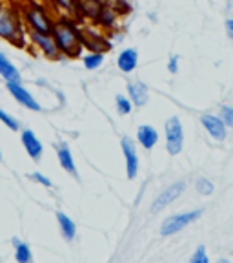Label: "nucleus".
Here are the masks:
<instances>
[{
  "label": "nucleus",
  "instance_id": "8",
  "mask_svg": "<svg viewBox=\"0 0 233 263\" xmlns=\"http://www.w3.org/2000/svg\"><path fill=\"white\" fill-rule=\"evenodd\" d=\"M120 146H122L124 157H126V176H128V179H135L137 174H139V156H137L135 143H133L130 137H122Z\"/></svg>",
  "mask_w": 233,
  "mask_h": 263
},
{
  "label": "nucleus",
  "instance_id": "21",
  "mask_svg": "<svg viewBox=\"0 0 233 263\" xmlns=\"http://www.w3.org/2000/svg\"><path fill=\"white\" fill-rule=\"evenodd\" d=\"M0 123L4 124V126H8V130H11V132H20V121L15 119L11 114H8V111L2 110V108H0Z\"/></svg>",
  "mask_w": 233,
  "mask_h": 263
},
{
  "label": "nucleus",
  "instance_id": "28",
  "mask_svg": "<svg viewBox=\"0 0 233 263\" xmlns=\"http://www.w3.org/2000/svg\"><path fill=\"white\" fill-rule=\"evenodd\" d=\"M168 71H170V73H177V71H179V57H177V55H173V57L170 59Z\"/></svg>",
  "mask_w": 233,
  "mask_h": 263
},
{
  "label": "nucleus",
  "instance_id": "23",
  "mask_svg": "<svg viewBox=\"0 0 233 263\" xmlns=\"http://www.w3.org/2000/svg\"><path fill=\"white\" fill-rule=\"evenodd\" d=\"M55 6L66 13H78V0H53Z\"/></svg>",
  "mask_w": 233,
  "mask_h": 263
},
{
  "label": "nucleus",
  "instance_id": "5",
  "mask_svg": "<svg viewBox=\"0 0 233 263\" xmlns=\"http://www.w3.org/2000/svg\"><path fill=\"white\" fill-rule=\"evenodd\" d=\"M182 144H184V128L179 117H170L166 121V148L172 156L182 152Z\"/></svg>",
  "mask_w": 233,
  "mask_h": 263
},
{
  "label": "nucleus",
  "instance_id": "22",
  "mask_svg": "<svg viewBox=\"0 0 233 263\" xmlns=\"http://www.w3.org/2000/svg\"><path fill=\"white\" fill-rule=\"evenodd\" d=\"M195 189H197V192L202 194V196H211V194L215 192V185H213L208 177H199L195 183Z\"/></svg>",
  "mask_w": 233,
  "mask_h": 263
},
{
  "label": "nucleus",
  "instance_id": "11",
  "mask_svg": "<svg viewBox=\"0 0 233 263\" xmlns=\"http://www.w3.org/2000/svg\"><path fill=\"white\" fill-rule=\"evenodd\" d=\"M201 123L202 126L208 130V134L213 137V139L217 141H224L226 139V124L221 121V117H217V115H211V114H206L201 117Z\"/></svg>",
  "mask_w": 233,
  "mask_h": 263
},
{
  "label": "nucleus",
  "instance_id": "13",
  "mask_svg": "<svg viewBox=\"0 0 233 263\" xmlns=\"http://www.w3.org/2000/svg\"><path fill=\"white\" fill-rule=\"evenodd\" d=\"M137 64H139V53L135 48H126L124 51H120L119 59H117V66L120 71L131 73V71H135Z\"/></svg>",
  "mask_w": 233,
  "mask_h": 263
},
{
  "label": "nucleus",
  "instance_id": "17",
  "mask_svg": "<svg viewBox=\"0 0 233 263\" xmlns=\"http://www.w3.org/2000/svg\"><path fill=\"white\" fill-rule=\"evenodd\" d=\"M57 221H58V229H60L62 236H64L66 241H73L75 236H77V225H75L73 219L64 212L57 214Z\"/></svg>",
  "mask_w": 233,
  "mask_h": 263
},
{
  "label": "nucleus",
  "instance_id": "7",
  "mask_svg": "<svg viewBox=\"0 0 233 263\" xmlns=\"http://www.w3.org/2000/svg\"><path fill=\"white\" fill-rule=\"evenodd\" d=\"M6 88H8L9 95H11L18 104H22L24 108H28V110H31V111H40L42 110V106L38 104V101L29 93V90H26L22 82H6Z\"/></svg>",
  "mask_w": 233,
  "mask_h": 263
},
{
  "label": "nucleus",
  "instance_id": "26",
  "mask_svg": "<svg viewBox=\"0 0 233 263\" xmlns=\"http://www.w3.org/2000/svg\"><path fill=\"white\" fill-rule=\"evenodd\" d=\"M192 261L193 263H208V254H206V247L204 245L197 247L195 254L192 256Z\"/></svg>",
  "mask_w": 233,
  "mask_h": 263
},
{
  "label": "nucleus",
  "instance_id": "25",
  "mask_svg": "<svg viewBox=\"0 0 233 263\" xmlns=\"http://www.w3.org/2000/svg\"><path fill=\"white\" fill-rule=\"evenodd\" d=\"M219 117H221V121L226 124V128H233V108L231 106H228V104H222Z\"/></svg>",
  "mask_w": 233,
  "mask_h": 263
},
{
  "label": "nucleus",
  "instance_id": "6",
  "mask_svg": "<svg viewBox=\"0 0 233 263\" xmlns=\"http://www.w3.org/2000/svg\"><path fill=\"white\" fill-rule=\"evenodd\" d=\"M28 39L35 48L40 51L44 57L51 59V61H58L62 57L60 51H58L57 44H55L51 33L46 35V33H37V31H28Z\"/></svg>",
  "mask_w": 233,
  "mask_h": 263
},
{
  "label": "nucleus",
  "instance_id": "3",
  "mask_svg": "<svg viewBox=\"0 0 233 263\" xmlns=\"http://www.w3.org/2000/svg\"><path fill=\"white\" fill-rule=\"evenodd\" d=\"M22 21L24 26L28 28V31H37V33H46L49 35L53 29V18L49 16V13L46 11L42 6L29 4L22 9Z\"/></svg>",
  "mask_w": 233,
  "mask_h": 263
},
{
  "label": "nucleus",
  "instance_id": "10",
  "mask_svg": "<svg viewBox=\"0 0 233 263\" xmlns=\"http://www.w3.org/2000/svg\"><path fill=\"white\" fill-rule=\"evenodd\" d=\"M20 141H22V146H24L26 154H28L33 161H40L42 159V154H44V144H42V141L35 136V132L22 130L20 132Z\"/></svg>",
  "mask_w": 233,
  "mask_h": 263
},
{
  "label": "nucleus",
  "instance_id": "14",
  "mask_svg": "<svg viewBox=\"0 0 233 263\" xmlns=\"http://www.w3.org/2000/svg\"><path fill=\"white\" fill-rule=\"evenodd\" d=\"M57 157H58V163H60L62 168H64L68 174H71V176L78 179L77 164H75V161H73V156H71L70 146H68L66 143H60L57 146Z\"/></svg>",
  "mask_w": 233,
  "mask_h": 263
},
{
  "label": "nucleus",
  "instance_id": "12",
  "mask_svg": "<svg viewBox=\"0 0 233 263\" xmlns=\"http://www.w3.org/2000/svg\"><path fill=\"white\" fill-rule=\"evenodd\" d=\"M0 77L4 79L6 82H22V73L11 62V59L0 51Z\"/></svg>",
  "mask_w": 233,
  "mask_h": 263
},
{
  "label": "nucleus",
  "instance_id": "27",
  "mask_svg": "<svg viewBox=\"0 0 233 263\" xmlns=\"http://www.w3.org/2000/svg\"><path fill=\"white\" fill-rule=\"evenodd\" d=\"M29 177H31L33 181H37V183H40V185H42V186H46V189H51V186H53L51 179H49V177H46L44 174H40V172H33V174H29Z\"/></svg>",
  "mask_w": 233,
  "mask_h": 263
},
{
  "label": "nucleus",
  "instance_id": "18",
  "mask_svg": "<svg viewBox=\"0 0 233 263\" xmlns=\"http://www.w3.org/2000/svg\"><path fill=\"white\" fill-rule=\"evenodd\" d=\"M128 91H130V101L135 106H144L147 104V86L144 82H133L128 86Z\"/></svg>",
  "mask_w": 233,
  "mask_h": 263
},
{
  "label": "nucleus",
  "instance_id": "20",
  "mask_svg": "<svg viewBox=\"0 0 233 263\" xmlns=\"http://www.w3.org/2000/svg\"><path fill=\"white\" fill-rule=\"evenodd\" d=\"M82 62H84V68H86V70H97V68H100V66H102L104 53H102V51H91V53L84 55Z\"/></svg>",
  "mask_w": 233,
  "mask_h": 263
},
{
  "label": "nucleus",
  "instance_id": "29",
  "mask_svg": "<svg viewBox=\"0 0 233 263\" xmlns=\"http://www.w3.org/2000/svg\"><path fill=\"white\" fill-rule=\"evenodd\" d=\"M226 33H228L229 39H233V18H228V21H226Z\"/></svg>",
  "mask_w": 233,
  "mask_h": 263
},
{
  "label": "nucleus",
  "instance_id": "4",
  "mask_svg": "<svg viewBox=\"0 0 233 263\" xmlns=\"http://www.w3.org/2000/svg\"><path fill=\"white\" fill-rule=\"evenodd\" d=\"M204 210L202 209H195V210H189V212L184 214H175V216H170L162 221L160 225V236H173L177 232H180L182 229L189 225V223L197 221V219L201 218Z\"/></svg>",
  "mask_w": 233,
  "mask_h": 263
},
{
  "label": "nucleus",
  "instance_id": "16",
  "mask_svg": "<svg viewBox=\"0 0 233 263\" xmlns=\"http://www.w3.org/2000/svg\"><path fill=\"white\" fill-rule=\"evenodd\" d=\"M137 141H139L146 150H152L157 144V141H159V134H157L155 128L150 126V124H142V126H139V130H137Z\"/></svg>",
  "mask_w": 233,
  "mask_h": 263
},
{
  "label": "nucleus",
  "instance_id": "19",
  "mask_svg": "<svg viewBox=\"0 0 233 263\" xmlns=\"http://www.w3.org/2000/svg\"><path fill=\"white\" fill-rule=\"evenodd\" d=\"M13 247H15V259L18 263H28L33 259V254H31V249H29L28 243L20 241L18 238L13 239Z\"/></svg>",
  "mask_w": 233,
  "mask_h": 263
},
{
  "label": "nucleus",
  "instance_id": "2",
  "mask_svg": "<svg viewBox=\"0 0 233 263\" xmlns=\"http://www.w3.org/2000/svg\"><path fill=\"white\" fill-rule=\"evenodd\" d=\"M0 39L18 48H22L28 39V31L20 13L6 4H0Z\"/></svg>",
  "mask_w": 233,
  "mask_h": 263
},
{
  "label": "nucleus",
  "instance_id": "1",
  "mask_svg": "<svg viewBox=\"0 0 233 263\" xmlns=\"http://www.w3.org/2000/svg\"><path fill=\"white\" fill-rule=\"evenodd\" d=\"M51 37H53L55 44H57L60 55L66 57H77L82 49V37L80 29L75 26L73 21L70 18H58L53 22V29H51Z\"/></svg>",
  "mask_w": 233,
  "mask_h": 263
},
{
  "label": "nucleus",
  "instance_id": "24",
  "mask_svg": "<svg viewBox=\"0 0 233 263\" xmlns=\"http://www.w3.org/2000/svg\"><path fill=\"white\" fill-rule=\"evenodd\" d=\"M115 103H117V111H119L120 115L131 114V101L128 97H124V95H117Z\"/></svg>",
  "mask_w": 233,
  "mask_h": 263
},
{
  "label": "nucleus",
  "instance_id": "9",
  "mask_svg": "<svg viewBox=\"0 0 233 263\" xmlns=\"http://www.w3.org/2000/svg\"><path fill=\"white\" fill-rule=\"evenodd\" d=\"M184 190H186L184 181H177V183L170 185L168 189L164 190V192H160L159 196H157V199L153 201V205H152V212H159V210H162L164 206H168L170 203L175 201L177 197L184 192Z\"/></svg>",
  "mask_w": 233,
  "mask_h": 263
},
{
  "label": "nucleus",
  "instance_id": "15",
  "mask_svg": "<svg viewBox=\"0 0 233 263\" xmlns=\"http://www.w3.org/2000/svg\"><path fill=\"white\" fill-rule=\"evenodd\" d=\"M80 37H82V46H86V48H90V49H93V51H106V49H110L111 46L108 44L106 41H104L100 35H97L95 31H88V33H84V31H80Z\"/></svg>",
  "mask_w": 233,
  "mask_h": 263
},
{
  "label": "nucleus",
  "instance_id": "30",
  "mask_svg": "<svg viewBox=\"0 0 233 263\" xmlns=\"http://www.w3.org/2000/svg\"><path fill=\"white\" fill-rule=\"evenodd\" d=\"M4 159V152H2V148H0V161Z\"/></svg>",
  "mask_w": 233,
  "mask_h": 263
}]
</instances>
